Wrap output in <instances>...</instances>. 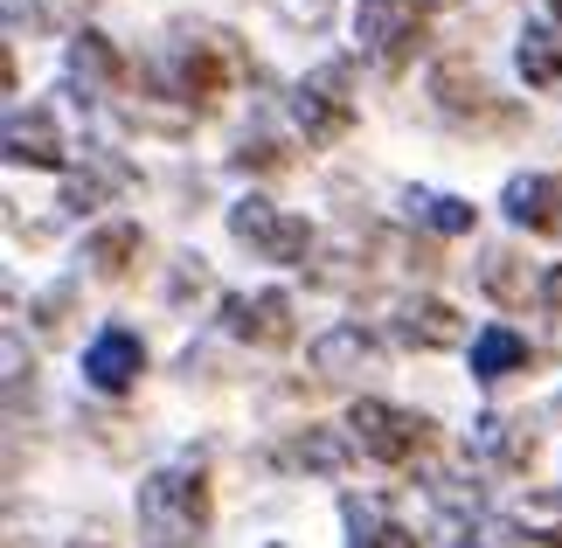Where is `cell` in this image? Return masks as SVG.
Wrapping results in <instances>:
<instances>
[{
	"label": "cell",
	"instance_id": "cell-25",
	"mask_svg": "<svg viewBox=\"0 0 562 548\" xmlns=\"http://www.w3.org/2000/svg\"><path fill=\"white\" fill-rule=\"evenodd\" d=\"M278 160H285V153H271V139H257V146L236 153V167H278Z\"/></svg>",
	"mask_w": 562,
	"mask_h": 548
},
{
	"label": "cell",
	"instance_id": "cell-11",
	"mask_svg": "<svg viewBox=\"0 0 562 548\" xmlns=\"http://www.w3.org/2000/svg\"><path fill=\"white\" fill-rule=\"evenodd\" d=\"M229 91V77H223V56L209 49V42H188L181 49V63H175V98L181 104H194V112H209L215 98Z\"/></svg>",
	"mask_w": 562,
	"mask_h": 548
},
{
	"label": "cell",
	"instance_id": "cell-8",
	"mask_svg": "<svg viewBox=\"0 0 562 548\" xmlns=\"http://www.w3.org/2000/svg\"><path fill=\"white\" fill-rule=\"evenodd\" d=\"M507 223L555 236L562 230V174H514L507 181Z\"/></svg>",
	"mask_w": 562,
	"mask_h": 548
},
{
	"label": "cell",
	"instance_id": "cell-26",
	"mask_svg": "<svg viewBox=\"0 0 562 548\" xmlns=\"http://www.w3.org/2000/svg\"><path fill=\"white\" fill-rule=\"evenodd\" d=\"M542 299H549V305H555V313H562V265H555V271L542 278Z\"/></svg>",
	"mask_w": 562,
	"mask_h": 548
},
{
	"label": "cell",
	"instance_id": "cell-13",
	"mask_svg": "<svg viewBox=\"0 0 562 548\" xmlns=\"http://www.w3.org/2000/svg\"><path fill=\"white\" fill-rule=\"evenodd\" d=\"M472 445H480V458H493V466H521L535 451V430L521 416H472Z\"/></svg>",
	"mask_w": 562,
	"mask_h": 548
},
{
	"label": "cell",
	"instance_id": "cell-14",
	"mask_svg": "<svg viewBox=\"0 0 562 548\" xmlns=\"http://www.w3.org/2000/svg\"><path fill=\"white\" fill-rule=\"evenodd\" d=\"M375 361V340L361 334V326H334V334L313 340V368L319 376H355V368Z\"/></svg>",
	"mask_w": 562,
	"mask_h": 548
},
{
	"label": "cell",
	"instance_id": "cell-5",
	"mask_svg": "<svg viewBox=\"0 0 562 548\" xmlns=\"http://www.w3.org/2000/svg\"><path fill=\"white\" fill-rule=\"evenodd\" d=\"M229 230L244 236L257 257H271V265H306V257H313V230L299 223V215H278L265 194L236 202V209H229Z\"/></svg>",
	"mask_w": 562,
	"mask_h": 548
},
{
	"label": "cell",
	"instance_id": "cell-7",
	"mask_svg": "<svg viewBox=\"0 0 562 548\" xmlns=\"http://www.w3.org/2000/svg\"><path fill=\"white\" fill-rule=\"evenodd\" d=\"M229 334L236 340H250V347H285L299 334V320H292V292H250V299H229Z\"/></svg>",
	"mask_w": 562,
	"mask_h": 548
},
{
	"label": "cell",
	"instance_id": "cell-2",
	"mask_svg": "<svg viewBox=\"0 0 562 548\" xmlns=\"http://www.w3.org/2000/svg\"><path fill=\"white\" fill-rule=\"evenodd\" d=\"M348 437L361 458H375V466H417V458L438 445V430H430V416L417 410H396V403H355L348 410Z\"/></svg>",
	"mask_w": 562,
	"mask_h": 548
},
{
	"label": "cell",
	"instance_id": "cell-23",
	"mask_svg": "<svg viewBox=\"0 0 562 548\" xmlns=\"http://www.w3.org/2000/svg\"><path fill=\"white\" fill-rule=\"evenodd\" d=\"M299 466H313V472H348V458H355V437H334V430H306L292 445Z\"/></svg>",
	"mask_w": 562,
	"mask_h": 548
},
{
	"label": "cell",
	"instance_id": "cell-19",
	"mask_svg": "<svg viewBox=\"0 0 562 548\" xmlns=\"http://www.w3.org/2000/svg\"><path fill=\"white\" fill-rule=\"evenodd\" d=\"M514 528H521V541L562 548V487L555 493H528L521 507H514Z\"/></svg>",
	"mask_w": 562,
	"mask_h": 548
},
{
	"label": "cell",
	"instance_id": "cell-15",
	"mask_svg": "<svg viewBox=\"0 0 562 548\" xmlns=\"http://www.w3.org/2000/svg\"><path fill=\"white\" fill-rule=\"evenodd\" d=\"M438 104H445V112H459V119H507L501 104L486 98L480 70L465 77V63H445V70H438Z\"/></svg>",
	"mask_w": 562,
	"mask_h": 548
},
{
	"label": "cell",
	"instance_id": "cell-4",
	"mask_svg": "<svg viewBox=\"0 0 562 548\" xmlns=\"http://www.w3.org/2000/svg\"><path fill=\"white\" fill-rule=\"evenodd\" d=\"M292 119L313 146H334L355 133V98H348V63H327L292 91Z\"/></svg>",
	"mask_w": 562,
	"mask_h": 548
},
{
	"label": "cell",
	"instance_id": "cell-9",
	"mask_svg": "<svg viewBox=\"0 0 562 548\" xmlns=\"http://www.w3.org/2000/svg\"><path fill=\"white\" fill-rule=\"evenodd\" d=\"M8 160L14 167H63V133L42 104L35 112H8Z\"/></svg>",
	"mask_w": 562,
	"mask_h": 548
},
{
	"label": "cell",
	"instance_id": "cell-10",
	"mask_svg": "<svg viewBox=\"0 0 562 548\" xmlns=\"http://www.w3.org/2000/svg\"><path fill=\"white\" fill-rule=\"evenodd\" d=\"M396 340L403 347H459L465 340V320L451 313L445 299H409L396 313Z\"/></svg>",
	"mask_w": 562,
	"mask_h": 548
},
{
	"label": "cell",
	"instance_id": "cell-6",
	"mask_svg": "<svg viewBox=\"0 0 562 548\" xmlns=\"http://www.w3.org/2000/svg\"><path fill=\"white\" fill-rule=\"evenodd\" d=\"M139 368H146V347L133 326H104V334L91 340V355H83V382L104 389V396H125V389L139 382Z\"/></svg>",
	"mask_w": 562,
	"mask_h": 548
},
{
	"label": "cell",
	"instance_id": "cell-22",
	"mask_svg": "<svg viewBox=\"0 0 562 548\" xmlns=\"http://www.w3.org/2000/svg\"><path fill=\"white\" fill-rule=\"evenodd\" d=\"M409 209H417L438 236H472V223H480V209H472V202H451V194H409Z\"/></svg>",
	"mask_w": 562,
	"mask_h": 548
},
{
	"label": "cell",
	"instance_id": "cell-17",
	"mask_svg": "<svg viewBox=\"0 0 562 548\" xmlns=\"http://www.w3.org/2000/svg\"><path fill=\"white\" fill-rule=\"evenodd\" d=\"M348 528H355V548H424L403 521H389L375 500H348Z\"/></svg>",
	"mask_w": 562,
	"mask_h": 548
},
{
	"label": "cell",
	"instance_id": "cell-3",
	"mask_svg": "<svg viewBox=\"0 0 562 548\" xmlns=\"http://www.w3.org/2000/svg\"><path fill=\"white\" fill-rule=\"evenodd\" d=\"M430 29V14H424V0H361V14H355V35H361V56L375 63V70L396 77L409 56H417V42Z\"/></svg>",
	"mask_w": 562,
	"mask_h": 548
},
{
	"label": "cell",
	"instance_id": "cell-1",
	"mask_svg": "<svg viewBox=\"0 0 562 548\" xmlns=\"http://www.w3.org/2000/svg\"><path fill=\"white\" fill-rule=\"evenodd\" d=\"M139 535L146 548H194L209 535V479L202 472L139 479Z\"/></svg>",
	"mask_w": 562,
	"mask_h": 548
},
{
	"label": "cell",
	"instance_id": "cell-21",
	"mask_svg": "<svg viewBox=\"0 0 562 548\" xmlns=\"http://www.w3.org/2000/svg\"><path fill=\"white\" fill-rule=\"evenodd\" d=\"M83 257L98 265V278H119V271L139 257V223H112V230H98L91 244H83Z\"/></svg>",
	"mask_w": 562,
	"mask_h": 548
},
{
	"label": "cell",
	"instance_id": "cell-16",
	"mask_svg": "<svg viewBox=\"0 0 562 548\" xmlns=\"http://www.w3.org/2000/svg\"><path fill=\"white\" fill-rule=\"evenodd\" d=\"M480 278H486V292L501 299V305H514V313H521V305H528L535 292H542V284L528 278V257H514V250H486Z\"/></svg>",
	"mask_w": 562,
	"mask_h": 548
},
{
	"label": "cell",
	"instance_id": "cell-12",
	"mask_svg": "<svg viewBox=\"0 0 562 548\" xmlns=\"http://www.w3.org/2000/svg\"><path fill=\"white\" fill-rule=\"evenodd\" d=\"M535 361V347L514 334V326H480L472 334V376L480 382H501V376H514V368H528Z\"/></svg>",
	"mask_w": 562,
	"mask_h": 548
},
{
	"label": "cell",
	"instance_id": "cell-18",
	"mask_svg": "<svg viewBox=\"0 0 562 548\" xmlns=\"http://www.w3.org/2000/svg\"><path fill=\"white\" fill-rule=\"evenodd\" d=\"M70 77L83 83V91H112V83H119V56H112V42L83 29V35L70 42Z\"/></svg>",
	"mask_w": 562,
	"mask_h": 548
},
{
	"label": "cell",
	"instance_id": "cell-24",
	"mask_svg": "<svg viewBox=\"0 0 562 548\" xmlns=\"http://www.w3.org/2000/svg\"><path fill=\"white\" fill-rule=\"evenodd\" d=\"M278 14H285L292 29H327V21H334V0H278Z\"/></svg>",
	"mask_w": 562,
	"mask_h": 548
},
{
	"label": "cell",
	"instance_id": "cell-20",
	"mask_svg": "<svg viewBox=\"0 0 562 548\" xmlns=\"http://www.w3.org/2000/svg\"><path fill=\"white\" fill-rule=\"evenodd\" d=\"M521 77L535 83V91H562V35L528 29V42H521Z\"/></svg>",
	"mask_w": 562,
	"mask_h": 548
},
{
	"label": "cell",
	"instance_id": "cell-27",
	"mask_svg": "<svg viewBox=\"0 0 562 548\" xmlns=\"http://www.w3.org/2000/svg\"><path fill=\"white\" fill-rule=\"evenodd\" d=\"M70 548H104V541H70Z\"/></svg>",
	"mask_w": 562,
	"mask_h": 548
}]
</instances>
